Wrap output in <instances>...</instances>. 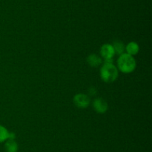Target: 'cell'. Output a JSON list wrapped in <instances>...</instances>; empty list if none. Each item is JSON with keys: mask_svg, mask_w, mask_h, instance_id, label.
Here are the masks:
<instances>
[{"mask_svg": "<svg viewBox=\"0 0 152 152\" xmlns=\"http://www.w3.org/2000/svg\"><path fill=\"white\" fill-rule=\"evenodd\" d=\"M112 46H113V48H114V52H115V54L120 55H122V54L124 53L125 49H126V46H124V44H123L122 42L120 41L114 42V44H113Z\"/></svg>", "mask_w": 152, "mask_h": 152, "instance_id": "9", "label": "cell"}, {"mask_svg": "<svg viewBox=\"0 0 152 152\" xmlns=\"http://www.w3.org/2000/svg\"><path fill=\"white\" fill-rule=\"evenodd\" d=\"M9 132L4 127L0 125V142L6 141L8 139Z\"/></svg>", "mask_w": 152, "mask_h": 152, "instance_id": "10", "label": "cell"}, {"mask_svg": "<svg viewBox=\"0 0 152 152\" xmlns=\"http://www.w3.org/2000/svg\"><path fill=\"white\" fill-rule=\"evenodd\" d=\"M137 63L134 58L127 53H123L120 55L117 59V69L123 73H131L136 69Z\"/></svg>", "mask_w": 152, "mask_h": 152, "instance_id": "1", "label": "cell"}, {"mask_svg": "<svg viewBox=\"0 0 152 152\" xmlns=\"http://www.w3.org/2000/svg\"><path fill=\"white\" fill-rule=\"evenodd\" d=\"M90 102V98L86 94L79 93L74 97V104L79 108H86L89 106Z\"/></svg>", "mask_w": 152, "mask_h": 152, "instance_id": "4", "label": "cell"}, {"mask_svg": "<svg viewBox=\"0 0 152 152\" xmlns=\"http://www.w3.org/2000/svg\"><path fill=\"white\" fill-rule=\"evenodd\" d=\"M102 80L105 83H112L118 77V69L113 63H104L99 71Z\"/></svg>", "mask_w": 152, "mask_h": 152, "instance_id": "2", "label": "cell"}, {"mask_svg": "<svg viewBox=\"0 0 152 152\" xmlns=\"http://www.w3.org/2000/svg\"><path fill=\"white\" fill-rule=\"evenodd\" d=\"M125 51H126L127 54L132 55V56H134V55H136L139 52L140 46L137 43H135V42H130V43L126 46Z\"/></svg>", "mask_w": 152, "mask_h": 152, "instance_id": "7", "label": "cell"}, {"mask_svg": "<svg viewBox=\"0 0 152 152\" xmlns=\"http://www.w3.org/2000/svg\"><path fill=\"white\" fill-rule=\"evenodd\" d=\"M87 62L91 66L98 67L102 63V59L96 54H91L87 58Z\"/></svg>", "mask_w": 152, "mask_h": 152, "instance_id": "6", "label": "cell"}, {"mask_svg": "<svg viewBox=\"0 0 152 152\" xmlns=\"http://www.w3.org/2000/svg\"><path fill=\"white\" fill-rule=\"evenodd\" d=\"M93 107L98 113H105L108 110V104L102 98H97L94 100Z\"/></svg>", "mask_w": 152, "mask_h": 152, "instance_id": "5", "label": "cell"}, {"mask_svg": "<svg viewBox=\"0 0 152 152\" xmlns=\"http://www.w3.org/2000/svg\"><path fill=\"white\" fill-rule=\"evenodd\" d=\"M101 58H103L105 63H112V60L115 55L114 48L111 44H104L101 46L100 49Z\"/></svg>", "mask_w": 152, "mask_h": 152, "instance_id": "3", "label": "cell"}, {"mask_svg": "<svg viewBox=\"0 0 152 152\" xmlns=\"http://www.w3.org/2000/svg\"><path fill=\"white\" fill-rule=\"evenodd\" d=\"M4 148L6 152H17L18 145L14 140L7 139L4 145Z\"/></svg>", "mask_w": 152, "mask_h": 152, "instance_id": "8", "label": "cell"}]
</instances>
